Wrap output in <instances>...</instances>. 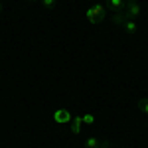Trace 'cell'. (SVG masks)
<instances>
[{
    "instance_id": "obj_1",
    "label": "cell",
    "mask_w": 148,
    "mask_h": 148,
    "mask_svg": "<svg viewBox=\"0 0 148 148\" xmlns=\"http://www.w3.org/2000/svg\"><path fill=\"white\" fill-rule=\"evenodd\" d=\"M85 16H87V22L89 24H101V22H105L107 12H105V8H103L101 4H93V6L87 8Z\"/></svg>"
},
{
    "instance_id": "obj_2",
    "label": "cell",
    "mask_w": 148,
    "mask_h": 148,
    "mask_svg": "<svg viewBox=\"0 0 148 148\" xmlns=\"http://www.w3.org/2000/svg\"><path fill=\"white\" fill-rule=\"evenodd\" d=\"M123 14L130 20H138L142 16V6L138 0H126L125 2V8H123Z\"/></svg>"
},
{
    "instance_id": "obj_3",
    "label": "cell",
    "mask_w": 148,
    "mask_h": 148,
    "mask_svg": "<svg viewBox=\"0 0 148 148\" xmlns=\"http://www.w3.org/2000/svg\"><path fill=\"white\" fill-rule=\"evenodd\" d=\"M53 121L57 125H69L73 121V114L67 109H57V111H53Z\"/></svg>"
},
{
    "instance_id": "obj_4",
    "label": "cell",
    "mask_w": 148,
    "mask_h": 148,
    "mask_svg": "<svg viewBox=\"0 0 148 148\" xmlns=\"http://www.w3.org/2000/svg\"><path fill=\"white\" fill-rule=\"evenodd\" d=\"M81 128H83V114H77V116H73V121L69 123V130H71V134L79 136Z\"/></svg>"
},
{
    "instance_id": "obj_5",
    "label": "cell",
    "mask_w": 148,
    "mask_h": 148,
    "mask_svg": "<svg viewBox=\"0 0 148 148\" xmlns=\"http://www.w3.org/2000/svg\"><path fill=\"white\" fill-rule=\"evenodd\" d=\"M121 28L125 30L126 34H136L138 30H140V26H138V22H136V20H130V18H126L125 22L121 24Z\"/></svg>"
},
{
    "instance_id": "obj_6",
    "label": "cell",
    "mask_w": 148,
    "mask_h": 148,
    "mask_svg": "<svg viewBox=\"0 0 148 148\" xmlns=\"http://www.w3.org/2000/svg\"><path fill=\"white\" fill-rule=\"evenodd\" d=\"M125 2L126 0H107V4H109V8L113 12H121L125 8Z\"/></svg>"
},
{
    "instance_id": "obj_7",
    "label": "cell",
    "mask_w": 148,
    "mask_h": 148,
    "mask_svg": "<svg viewBox=\"0 0 148 148\" xmlns=\"http://www.w3.org/2000/svg\"><path fill=\"white\" fill-rule=\"evenodd\" d=\"M136 105H138V109L148 116V97H140V99L136 101Z\"/></svg>"
},
{
    "instance_id": "obj_8",
    "label": "cell",
    "mask_w": 148,
    "mask_h": 148,
    "mask_svg": "<svg viewBox=\"0 0 148 148\" xmlns=\"http://www.w3.org/2000/svg\"><path fill=\"white\" fill-rule=\"evenodd\" d=\"M99 144H101V140H99L97 136H89L87 140H85V148H97Z\"/></svg>"
},
{
    "instance_id": "obj_9",
    "label": "cell",
    "mask_w": 148,
    "mask_h": 148,
    "mask_svg": "<svg viewBox=\"0 0 148 148\" xmlns=\"http://www.w3.org/2000/svg\"><path fill=\"white\" fill-rule=\"evenodd\" d=\"M83 125H95V114L93 113H85L83 114Z\"/></svg>"
},
{
    "instance_id": "obj_10",
    "label": "cell",
    "mask_w": 148,
    "mask_h": 148,
    "mask_svg": "<svg viewBox=\"0 0 148 148\" xmlns=\"http://www.w3.org/2000/svg\"><path fill=\"white\" fill-rule=\"evenodd\" d=\"M42 6H44L46 10H51V8L56 6V0H42Z\"/></svg>"
},
{
    "instance_id": "obj_11",
    "label": "cell",
    "mask_w": 148,
    "mask_h": 148,
    "mask_svg": "<svg viewBox=\"0 0 148 148\" xmlns=\"http://www.w3.org/2000/svg\"><path fill=\"white\" fill-rule=\"evenodd\" d=\"M97 148H111V144H109V142H101Z\"/></svg>"
},
{
    "instance_id": "obj_12",
    "label": "cell",
    "mask_w": 148,
    "mask_h": 148,
    "mask_svg": "<svg viewBox=\"0 0 148 148\" xmlns=\"http://www.w3.org/2000/svg\"><path fill=\"white\" fill-rule=\"evenodd\" d=\"M2 10H4V6H2V2H0V12H2Z\"/></svg>"
},
{
    "instance_id": "obj_13",
    "label": "cell",
    "mask_w": 148,
    "mask_h": 148,
    "mask_svg": "<svg viewBox=\"0 0 148 148\" xmlns=\"http://www.w3.org/2000/svg\"><path fill=\"white\" fill-rule=\"evenodd\" d=\"M28 2H42V0H28Z\"/></svg>"
}]
</instances>
